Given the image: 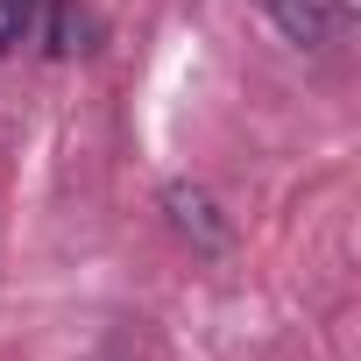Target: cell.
<instances>
[{"label": "cell", "mask_w": 361, "mask_h": 361, "mask_svg": "<svg viewBox=\"0 0 361 361\" xmlns=\"http://www.w3.org/2000/svg\"><path fill=\"white\" fill-rule=\"evenodd\" d=\"M156 206H163V220H170L177 241H192L199 255H227L234 227H227V213H220V199H213L206 185H192V177H170V185L156 192Z\"/></svg>", "instance_id": "1"}, {"label": "cell", "mask_w": 361, "mask_h": 361, "mask_svg": "<svg viewBox=\"0 0 361 361\" xmlns=\"http://www.w3.org/2000/svg\"><path fill=\"white\" fill-rule=\"evenodd\" d=\"M255 8H262L298 50H319V43L333 36V8H326V0H255Z\"/></svg>", "instance_id": "2"}, {"label": "cell", "mask_w": 361, "mask_h": 361, "mask_svg": "<svg viewBox=\"0 0 361 361\" xmlns=\"http://www.w3.org/2000/svg\"><path fill=\"white\" fill-rule=\"evenodd\" d=\"M43 36H50V57H85L99 22H92V8H78V0H50V29Z\"/></svg>", "instance_id": "3"}, {"label": "cell", "mask_w": 361, "mask_h": 361, "mask_svg": "<svg viewBox=\"0 0 361 361\" xmlns=\"http://www.w3.org/2000/svg\"><path fill=\"white\" fill-rule=\"evenodd\" d=\"M36 29V0H0V57Z\"/></svg>", "instance_id": "4"}]
</instances>
